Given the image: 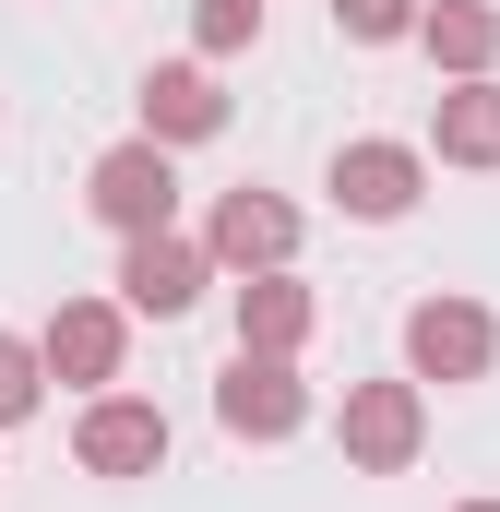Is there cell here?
Instances as JSON below:
<instances>
[{
	"mask_svg": "<svg viewBox=\"0 0 500 512\" xmlns=\"http://www.w3.org/2000/svg\"><path fill=\"white\" fill-rule=\"evenodd\" d=\"M84 203H96V227H120V239H155V227H179V155L167 143H108L96 167H84Z\"/></svg>",
	"mask_w": 500,
	"mask_h": 512,
	"instance_id": "1",
	"label": "cell"
},
{
	"mask_svg": "<svg viewBox=\"0 0 500 512\" xmlns=\"http://www.w3.org/2000/svg\"><path fill=\"white\" fill-rule=\"evenodd\" d=\"M334 441H346L358 477H405V465L429 453V393H417V382H346Z\"/></svg>",
	"mask_w": 500,
	"mask_h": 512,
	"instance_id": "2",
	"label": "cell"
},
{
	"mask_svg": "<svg viewBox=\"0 0 500 512\" xmlns=\"http://www.w3.org/2000/svg\"><path fill=\"white\" fill-rule=\"evenodd\" d=\"M489 358H500V322L477 298H417L405 310V382L417 393L429 382H489Z\"/></svg>",
	"mask_w": 500,
	"mask_h": 512,
	"instance_id": "3",
	"label": "cell"
},
{
	"mask_svg": "<svg viewBox=\"0 0 500 512\" xmlns=\"http://www.w3.org/2000/svg\"><path fill=\"white\" fill-rule=\"evenodd\" d=\"M120 346H131V310H120V298H60L48 334H36V370L72 382V393H108V382H120Z\"/></svg>",
	"mask_w": 500,
	"mask_h": 512,
	"instance_id": "4",
	"label": "cell"
},
{
	"mask_svg": "<svg viewBox=\"0 0 500 512\" xmlns=\"http://www.w3.org/2000/svg\"><path fill=\"white\" fill-rule=\"evenodd\" d=\"M203 262H215V274H286V262H298V203H274V191H215Z\"/></svg>",
	"mask_w": 500,
	"mask_h": 512,
	"instance_id": "5",
	"label": "cell"
},
{
	"mask_svg": "<svg viewBox=\"0 0 500 512\" xmlns=\"http://www.w3.org/2000/svg\"><path fill=\"white\" fill-rule=\"evenodd\" d=\"M417 191H429V155L417 143H334V203L358 215V227H393V215H417Z\"/></svg>",
	"mask_w": 500,
	"mask_h": 512,
	"instance_id": "6",
	"label": "cell"
},
{
	"mask_svg": "<svg viewBox=\"0 0 500 512\" xmlns=\"http://www.w3.org/2000/svg\"><path fill=\"white\" fill-rule=\"evenodd\" d=\"M203 286H215L203 239H179V227H155V239H120V310H143V322H179Z\"/></svg>",
	"mask_w": 500,
	"mask_h": 512,
	"instance_id": "7",
	"label": "cell"
},
{
	"mask_svg": "<svg viewBox=\"0 0 500 512\" xmlns=\"http://www.w3.org/2000/svg\"><path fill=\"white\" fill-rule=\"evenodd\" d=\"M72 465H84V477H155V465H167V417H155L143 393H96L84 429H72Z\"/></svg>",
	"mask_w": 500,
	"mask_h": 512,
	"instance_id": "8",
	"label": "cell"
},
{
	"mask_svg": "<svg viewBox=\"0 0 500 512\" xmlns=\"http://www.w3.org/2000/svg\"><path fill=\"white\" fill-rule=\"evenodd\" d=\"M215 417L239 429V441H286L298 417H310V382H298V358H227V382H215Z\"/></svg>",
	"mask_w": 500,
	"mask_h": 512,
	"instance_id": "9",
	"label": "cell"
},
{
	"mask_svg": "<svg viewBox=\"0 0 500 512\" xmlns=\"http://www.w3.org/2000/svg\"><path fill=\"white\" fill-rule=\"evenodd\" d=\"M227 131V96H215V60H167V72H143V143H215Z\"/></svg>",
	"mask_w": 500,
	"mask_h": 512,
	"instance_id": "10",
	"label": "cell"
},
{
	"mask_svg": "<svg viewBox=\"0 0 500 512\" xmlns=\"http://www.w3.org/2000/svg\"><path fill=\"white\" fill-rule=\"evenodd\" d=\"M310 322H322V298H310L298 274H239V346L250 358H298Z\"/></svg>",
	"mask_w": 500,
	"mask_h": 512,
	"instance_id": "11",
	"label": "cell"
},
{
	"mask_svg": "<svg viewBox=\"0 0 500 512\" xmlns=\"http://www.w3.org/2000/svg\"><path fill=\"white\" fill-rule=\"evenodd\" d=\"M417 48H429V72L477 84V72L500 60V12L489 0H417Z\"/></svg>",
	"mask_w": 500,
	"mask_h": 512,
	"instance_id": "12",
	"label": "cell"
},
{
	"mask_svg": "<svg viewBox=\"0 0 500 512\" xmlns=\"http://www.w3.org/2000/svg\"><path fill=\"white\" fill-rule=\"evenodd\" d=\"M429 143H441V167H500V72L453 84V96L429 108Z\"/></svg>",
	"mask_w": 500,
	"mask_h": 512,
	"instance_id": "13",
	"label": "cell"
},
{
	"mask_svg": "<svg viewBox=\"0 0 500 512\" xmlns=\"http://www.w3.org/2000/svg\"><path fill=\"white\" fill-rule=\"evenodd\" d=\"M191 48H203V60L262 48V0H191Z\"/></svg>",
	"mask_w": 500,
	"mask_h": 512,
	"instance_id": "14",
	"label": "cell"
},
{
	"mask_svg": "<svg viewBox=\"0 0 500 512\" xmlns=\"http://www.w3.org/2000/svg\"><path fill=\"white\" fill-rule=\"evenodd\" d=\"M48 405V370H36V334H0V429H24Z\"/></svg>",
	"mask_w": 500,
	"mask_h": 512,
	"instance_id": "15",
	"label": "cell"
},
{
	"mask_svg": "<svg viewBox=\"0 0 500 512\" xmlns=\"http://www.w3.org/2000/svg\"><path fill=\"white\" fill-rule=\"evenodd\" d=\"M334 36H358V48H393V36H417V0H334Z\"/></svg>",
	"mask_w": 500,
	"mask_h": 512,
	"instance_id": "16",
	"label": "cell"
},
{
	"mask_svg": "<svg viewBox=\"0 0 500 512\" xmlns=\"http://www.w3.org/2000/svg\"><path fill=\"white\" fill-rule=\"evenodd\" d=\"M453 512H500V501H453Z\"/></svg>",
	"mask_w": 500,
	"mask_h": 512,
	"instance_id": "17",
	"label": "cell"
}]
</instances>
